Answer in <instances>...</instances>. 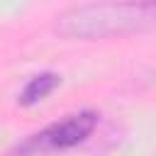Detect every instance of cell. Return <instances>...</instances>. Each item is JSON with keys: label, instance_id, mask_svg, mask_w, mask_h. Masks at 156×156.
<instances>
[{"label": "cell", "instance_id": "cell-1", "mask_svg": "<svg viewBox=\"0 0 156 156\" xmlns=\"http://www.w3.org/2000/svg\"><path fill=\"white\" fill-rule=\"evenodd\" d=\"M154 22V0H105L63 12L56 32L66 39H105L141 32Z\"/></svg>", "mask_w": 156, "mask_h": 156}, {"label": "cell", "instance_id": "cell-2", "mask_svg": "<svg viewBox=\"0 0 156 156\" xmlns=\"http://www.w3.org/2000/svg\"><path fill=\"white\" fill-rule=\"evenodd\" d=\"M98 127V115L95 112H76L68 115L61 122H54L44 127L41 132L27 136L22 144H17L12 151L17 154H46V151H66L78 144H83Z\"/></svg>", "mask_w": 156, "mask_h": 156}, {"label": "cell", "instance_id": "cell-3", "mask_svg": "<svg viewBox=\"0 0 156 156\" xmlns=\"http://www.w3.org/2000/svg\"><path fill=\"white\" fill-rule=\"evenodd\" d=\"M58 76L56 73H39V76H32L27 83H24V88H22V93H20V105H37L39 100H44L46 95H51V90L58 85Z\"/></svg>", "mask_w": 156, "mask_h": 156}]
</instances>
